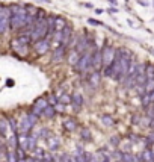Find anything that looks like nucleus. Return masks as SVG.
I'll return each instance as SVG.
<instances>
[{"instance_id": "f257e3e1", "label": "nucleus", "mask_w": 154, "mask_h": 162, "mask_svg": "<svg viewBox=\"0 0 154 162\" xmlns=\"http://www.w3.org/2000/svg\"><path fill=\"white\" fill-rule=\"evenodd\" d=\"M49 29H50V26H49V20H47L45 12L41 11V9H38V18H36L33 27H32V30H30L32 41L36 43V41L43 40V38H47V36H49Z\"/></svg>"}, {"instance_id": "f03ea898", "label": "nucleus", "mask_w": 154, "mask_h": 162, "mask_svg": "<svg viewBox=\"0 0 154 162\" xmlns=\"http://www.w3.org/2000/svg\"><path fill=\"white\" fill-rule=\"evenodd\" d=\"M27 6L23 5H11V29L18 30L27 26Z\"/></svg>"}, {"instance_id": "7ed1b4c3", "label": "nucleus", "mask_w": 154, "mask_h": 162, "mask_svg": "<svg viewBox=\"0 0 154 162\" xmlns=\"http://www.w3.org/2000/svg\"><path fill=\"white\" fill-rule=\"evenodd\" d=\"M30 43H32L30 35H18L15 38H12L11 49L20 56H26L29 53V49H30Z\"/></svg>"}, {"instance_id": "20e7f679", "label": "nucleus", "mask_w": 154, "mask_h": 162, "mask_svg": "<svg viewBox=\"0 0 154 162\" xmlns=\"http://www.w3.org/2000/svg\"><path fill=\"white\" fill-rule=\"evenodd\" d=\"M38 121V117L33 115L32 112H26L24 115L21 117L20 120V124H18V132L20 133H23V135H29L30 132H32V129H33L35 123Z\"/></svg>"}, {"instance_id": "39448f33", "label": "nucleus", "mask_w": 154, "mask_h": 162, "mask_svg": "<svg viewBox=\"0 0 154 162\" xmlns=\"http://www.w3.org/2000/svg\"><path fill=\"white\" fill-rule=\"evenodd\" d=\"M131 64V55L126 49L121 50V61H120V84H124L128 76V70Z\"/></svg>"}, {"instance_id": "423d86ee", "label": "nucleus", "mask_w": 154, "mask_h": 162, "mask_svg": "<svg viewBox=\"0 0 154 162\" xmlns=\"http://www.w3.org/2000/svg\"><path fill=\"white\" fill-rule=\"evenodd\" d=\"M11 27V6L0 3V35L8 32Z\"/></svg>"}, {"instance_id": "0eeeda50", "label": "nucleus", "mask_w": 154, "mask_h": 162, "mask_svg": "<svg viewBox=\"0 0 154 162\" xmlns=\"http://www.w3.org/2000/svg\"><path fill=\"white\" fill-rule=\"evenodd\" d=\"M116 53L118 50L110 46V44H106L104 47L101 49V55H103V67H109L113 64V61L116 58Z\"/></svg>"}, {"instance_id": "6e6552de", "label": "nucleus", "mask_w": 154, "mask_h": 162, "mask_svg": "<svg viewBox=\"0 0 154 162\" xmlns=\"http://www.w3.org/2000/svg\"><path fill=\"white\" fill-rule=\"evenodd\" d=\"M47 106H50V105H49V100H47V99H44V97H39V99H36V100L33 102V106H32L30 112L39 118V117L44 114V111H45V108H47Z\"/></svg>"}, {"instance_id": "1a4fd4ad", "label": "nucleus", "mask_w": 154, "mask_h": 162, "mask_svg": "<svg viewBox=\"0 0 154 162\" xmlns=\"http://www.w3.org/2000/svg\"><path fill=\"white\" fill-rule=\"evenodd\" d=\"M33 49L38 55H45L47 51L50 50V40L43 38V40L36 41V43H33Z\"/></svg>"}, {"instance_id": "9d476101", "label": "nucleus", "mask_w": 154, "mask_h": 162, "mask_svg": "<svg viewBox=\"0 0 154 162\" xmlns=\"http://www.w3.org/2000/svg\"><path fill=\"white\" fill-rule=\"evenodd\" d=\"M65 55H67V47L65 46H58L54 50H53V55H51V62L53 64H58V62H62L64 58H65Z\"/></svg>"}, {"instance_id": "9b49d317", "label": "nucleus", "mask_w": 154, "mask_h": 162, "mask_svg": "<svg viewBox=\"0 0 154 162\" xmlns=\"http://www.w3.org/2000/svg\"><path fill=\"white\" fill-rule=\"evenodd\" d=\"M71 36H73V26L67 24L62 29V46H65L67 49L71 46Z\"/></svg>"}, {"instance_id": "f8f14e48", "label": "nucleus", "mask_w": 154, "mask_h": 162, "mask_svg": "<svg viewBox=\"0 0 154 162\" xmlns=\"http://www.w3.org/2000/svg\"><path fill=\"white\" fill-rule=\"evenodd\" d=\"M103 67V55H101V50L97 49L92 56V70L94 71H100V68Z\"/></svg>"}, {"instance_id": "ddd939ff", "label": "nucleus", "mask_w": 154, "mask_h": 162, "mask_svg": "<svg viewBox=\"0 0 154 162\" xmlns=\"http://www.w3.org/2000/svg\"><path fill=\"white\" fill-rule=\"evenodd\" d=\"M47 147H49V150H51V152H54V150H58L60 147V139L59 137H54V135H50V137L47 138Z\"/></svg>"}, {"instance_id": "4468645a", "label": "nucleus", "mask_w": 154, "mask_h": 162, "mask_svg": "<svg viewBox=\"0 0 154 162\" xmlns=\"http://www.w3.org/2000/svg\"><path fill=\"white\" fill-rule=\"evenodd\" d=\"M71 105L74 106L76 112H79L82 109V106H83V95L80 93H74L73 94V102H71Z\"/></svg>"}, {"instance_id": "2eb2a0df", "label": "nucleus", "mask_w": 154, "mask_h": 162, "mask_svg": "<svg viewBox=\"0 0 154 162\" xmlns=\"http://www.w3.org/2000/svg\"><path fill=\"white\" fill-rule=\"evenodd\" d=\"M100 80H101V74H100V71H92L91 74H88V82L91 84V86H98Z\"/></svg>"}, {"instance_id": "dca6fc26", "label": "nucleus", "mask_w": 154, "mask_h": 162, "mask_svg": "<svg viewBox=\"0 0 154 162\" xmlns=\"http://www.w3.org/2000/svg\"><path fill=\"white\" fill-rule=\"evenodd\" d=\"M77 121L74 118H67L65 121H64V129L67 130V132H74L77 129Z\"/></svg>"}, {"instance_id": "f3484780", "label": "nucleus", "mask_w": 154, "mask_h": 162, "mask_svg": "<svg viewBox=\"0 0 154 162\" xmlns=\"http://www.w3.org/2000/svg\"><path fill=\"white\" fill-rule=\"evenodd\" d=\"M67 24H68V23H67V20H65V18L56 15V18H54V32H59V30H62V29H64Z\"/></svg>"}, {"instance_id": "a211bd4d", "label": "nucleus", "mask_w": 154, "mask_h": 162, "mask_svg": "<svg viewBox=\"0 0 154 162\" xmlns=\"http://www.w3.org/2000/svg\"><path fill=\"white\" fill-rule=\"evenodd\" d=\"M142 162H154V152L153 148H145L142 153H141Z\"/></svg>"}, {"instance_id": "6ab92c4d", "label": "nucleus", "mask_w": 154, "mask_h": 162, "mask_svg": "<svg viewBox=\"0 0 154 162\" xmlns=\"http://www.w3.org/2000/svg\"><path fill=\"white\" fill-rule=\"evenodd\" d=\"M145 74H146V80L154 79V62H146L145 64Z\"/></svg>"}, {"instance_id": "aec40b11", "label": "nucleus", "mask_w": 154, "mask_h": 162, "mask_svg": "<svg viewBox=\"0 0 154 162\" xmlns=\"http://www.w3.org/2000/svg\"><path fill=\"white\" fill-rule=\"evenodd\" d=\"M9 127V121L6 120H0V137H6Z\"/></svg>"}, {"instance_id": "412c9836", "label": "nucleus", "mask_w": 154, "mask_h": 162, "mask_svg": "<svg viewBox=\"0 0 154 162\" xmlns=\"http://www.w3.org/2000/svg\"><path fill=\"white\" fill-rule=\"evenodd\" d=\"M71 102H73V95H69V94L64 93L62 95H59V103H62V105H71Z\"/></svg>"}, {"instance_id": "4be33fe9", "label": "nucleus", "mask_w": 154, "mask_h": 162, "mask_svg": "<svg viewBox=\"0 0 154 162\" xmlns=\"http://www.w3.org/2000/svg\"><path fill=\"white\" fill-rule=\"evenodd\" d=\"M56 114H58V112L54 109V106H47L45 111H44V114H43V117H45V118H53Z\"/></svg>"}, {"instance_id": "5701e85b", "label": "nucleus", "mask_w": 154, "mask_h": 162, "mask_svg": "<svg viewBox=\"0 0 154 162\" xmlns=\"http://www.w3.org/2000/svg\"><path fill=\"white\" fill-rule=\"evenodd\" d=\"M5 162H18V156H17V150H9L8 154H6V159Z\"/></svg>"}, {"instance_id": "b1692460", "label": "nucleus", "mask_w": 154, "mask_h": 162, "mask_svg": "<svg viewBox=\"0 0 154 162\" xmlns=\"http://www.w3.org/2000/svg\"><path fill=\"white\" fill-rule=\"evenodd\" d=\"M135 154L130 153V152H124L122 153V159H121V162H135Z\"/></svg>"}, {"instance_id": "393cba45", "label": "nucleus", "mask_w": 154, "mask_h": 162, "mask_svg": "<svg viewBox=\"0 0 154 162\" xmlns=\"http://www.w3.org/2000/svg\"><path fill=\"white\" fill-rule=\"evenodd\" d=\"M82 139L86 141V143H89V141H92V137H91V132H89V129H82Z\"/></svg>"}, {"instance_id": "a878e982", "label": "nucleus", "mask_w": 154, "mask_h": 162, "mask_svg": "<svg viewBox=\"0 0 154 162\" xmlns=\"http://www.w3.org/2000/svg\"><path fill=\"white\" fill-rule=\"evenodd\" d=\"M47 100H49V105H50V106H56V105L59 103V97H58L56 94H50V95L47 97Z\"/></svg>"}, {"instance_id": "bb28decb", "label": "nucleus", "mask_w": 154, "mask_h": 162, "mask_svg": "<svg viewBox=\"0 0 154 162\" xmlns=\"http://www.w3.org/2000/svg\"><path fill=\"white\" fill-rule=\"evenodd\" d=\"M154 91V79H148L145 84V94L153 93Z\"/></svg>"}, {"instance_id": "cd10ccee", "label": "nucleus", "mask_w": 154, "mask_h": 162, "mask_svg": "<svg viewBox=\"0 0 154 162\" xmlns=\"http://www.w3.org/2000/svg\"><path fill=\"white\" fill-rule=\"evenodd\" d=\"M101 123L104 124V126H113V118H112L110 115H103L101 117Z\"/></svg>"}, {"instance_id": "c85d7f7f", "label": "nucleus", "mask_w": 154, "mask_h": 162, "mask_svg": "<svg viewBox=\"0 0 154 162\" xmlns=\"http://www.w3.org/2000/svg\"><path fill=\"white\" fill-rule=\"evenodd\" d=\"M88 23H89L91 26H103V27L106 26L103 21H100V20H95V18H88Z\"/></svg>"}, {"instance_id": "c756f323", "label": "nucleus", "mask_w": 154, "mask_h": 162, "mask_svg": "<svg viewBox=\"0 0 154 162\" xmlns=\"http://www.w3.org/2000/svg\"><path fill=\"white\" fill-rule=\"evenodd\" d=\"M64 108H65V105H62V103H58V105L54 106L56 112H64Z\"/></svg>"}, {"instance_id": "7c9ffc66", "label": "nucleus", "mask_w": 154, "mask_h": 162, "mask_svg": "<svg viewBox=\"0 0 154 162\" xmlns=\"http://www.w3.org/2000/svg\"><path fill=\"white\" fill-rule=\"evenodd\" d=\"M137 5H141V6H144V8H148L150 6V3L146 2V0H136Z\"/></svg>"}, {"instance_id": "2f4dec72", "label": "nucleus", "mask_w": 154, "mask_h": 162, "mask_svg": "<svg viewBox=\"0 0 154 162\" xmlns=\"http://www.w3.org/2000/svg\"><path fill=\"white\" fill-rule=\"evenodd\" d=\"M127 23H128V26H130V27H135V29H137V27H139V26H137L136 23H135V21L131 20V18H128V20H127Z\"/></svg>"}, {"instance_id": "473e14b6", "label": "nucleus", "mask_w": 154, "mask_h": 162, "mask_svg": "<svg viewBox=\"0 0 154 162\" xmlns=\"http://www.w3.org/2000/svg\"><path fill=\"white\" fill-rule=\"evenodd\" d=\"M120 139H121V138H118V137H113V138H112V139H110V141H112V144H115V145H116V144H118V143H120Z\"/></svg>"}, {"instance_id": "72a5a7b5", "label": "nucleus", "mask_w": 154, "mask_h": 162, "mask_svg": "<svg viewBox=\"0 0 154 162\" xmlns=\"http://www.w3.org/2000/svg\"><path fill=\"white\" fill-rule=\"evenodd\" d=\"M107 12H109V14H116V12H118V8H109Z\"/></svg>"}, {"instance_id": "f704fd0d", "label": "nucleus", "mask_w": 154, "mask_h": 162, "mask_svg": "<svg viewBox=\"0 0 154 162\" xmlns=\"http://www.w3.org/2000/svg\"><path fill=\"white\" fill-rule=\"evenodd\" d=\"M80 6H85V8H94L92 3H80Z\"/></svg>"}, {"instance_id": "c9c22d12", "label": "nucleus", "mask_w": 154, "mask_h": 162, "mask_svg": "<svg viewBox=\"0 0 154 162\" xmlns=\"http://www.w3.org/2000/svg\"><path fill=\"white\" fill-rule=\"evenodd\" d=\"M6 85H8L9 88H11V86H14V80H12V79H8V80H6Z\"/></svg>"}, {"instance_id": "e433bc0d", "label": "nucleus", "mask_w": 154, "mask_h": 162, "mask_svg": "<svg viewBox=\"0 0 154 162\" xmlns=\"http://www.w3.org/2000/svg\"><path fill=\"white\" fill-rule=\"evenodd\" d=\"M107 2H109L110 5H113V6H116V5H118V2H116V0H107Z\"/></svg>"}, {"instance_id": "4c0bfd02", "label": "nucleus", "mask_w": 154, "mask_h": 162, "mask_svg": "<svg viewBox=\"0 0 154 162\" xmlns=\"http://www.w3.org/2000/svg\"><path fill=\"white\" fill-rule=\"evenodd\" d=\"M95 14H103V9L97 8V9H95Z\"/></svg>"}, {"instance_id": "58836bf2", "label": "nucleus", "mask_w": 154, "mask_h": 162, "mask_svg": "<svg viewBox=\"0 0 154 162\" xmlns=\"http://www.w3.org/2000/svg\"><path fill=\"white\" fill-rule=\"evenodd\" d=\"M71 162H77L76 161V156H73V158H71Z\"/></svg>"}, {"instance_id": "ea45409f", "label": "nucleus", "mask_w": 154, "mask_h": 162, "mask_svg": "<svg viewBox=\"0 0 154 162\" xmlns=\"http://www.w3.org/2000/svg\"><path fill=\"white\" fill-rule=\"evenodd\" d=\"M41 2H45V3H51V0H41Z\"/></svg>"}, {"instance_id": "a19ab883", "label": "nucleus", "mask_w": 154, "mask_h": 162, "mask_svg": "<svg viewBox=\"0 0 154 162\" xmlns=\"http://www.w3.org/2000/svg\"><path fill=\"white\" fill-rule=\"evenodd\" d=\"M150 53H153L154 55V49H150Z\"/></svg>"}, {"instance_id": "79ce46f5", "label": "nucleus", "mask_w": 154, "mask_h": 162, "mask_svg": "<svg viewBox=\"0 0 154 162\" xmlns=\"http://www.w3.org/2000/svg\"><path fill=\"white\" fill-rule=\"evenodd\" d=\"M94 162H97V161H94Z\"/></svg>"}, {"instance_id": "37998d69", "label": "nucleus", "mask_w": 154, "mask_h": 162, "mask_svg": "<svg viewBox=\"0 0 154 162\" xmlns=\"http://www.w3.org/2000/svg\"><path fill=\"white\" fill-rule=\"evenodd\" d=\"M153 5H154V3H153Z\"/></svg>"}]
</instances>
